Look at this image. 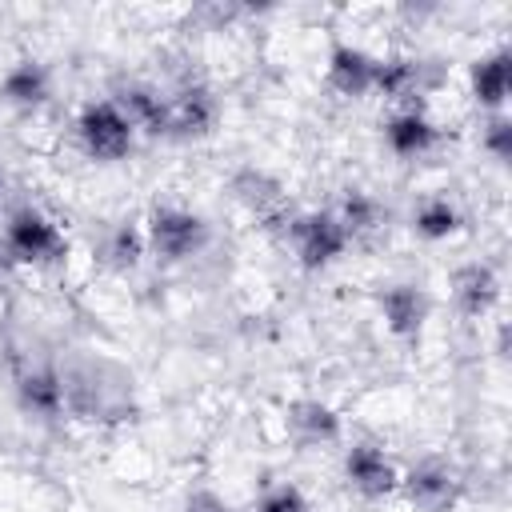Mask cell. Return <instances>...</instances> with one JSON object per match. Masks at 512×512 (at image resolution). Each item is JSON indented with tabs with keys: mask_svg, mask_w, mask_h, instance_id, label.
<instances>
[{
	"mask_svg": "<svg viewBox=\"0 0 512 512\" xmlns=\"http://www.w3.org/2000/svg\"><path fill=\"white\" fill-rule=\"evenodd\" d=\"M60 388H64V416H76L84 424L116 428L136 416V376L116 356L88 348L60 356Z\"/></svg>",
	"mask_w": 512,
	"mask_h": 512,
	"instance_id": "obj_1",
	"label": "cell"
},
{
	"mask_svg": "<svg viewBox=\"0 0 512 512\" xmlns=\"http://www.w3.org/2000/svg\"><path fill=\"white\" fill-rule=\"evenodd\" d=\"M12 392L28 420L56 424L64 416V388H60V360L44 348H20L12 356Z\"/></svg>",
	"mask_w": 512,
	"mask_h": 512,
	"instance_id": "obj_2",
	"label": "cell"
},
{
	"mask_svg": "<svg viewBox=\"0 0 512 512\" xmlns=\"http://www.w3.org/2000/svg\"><path fill=\"white\" fill-rule=\"evenodd\" d=\"M0 252H4L12 264L48 268V264H60V260H64L68 244H64V232L56 228L52 216H44L40 208L24 204V208L8 212L4 232H0Z\"/></svg>",
	"mask_w": 512,
	"mask_h": 512,
	"instance_id": "obj_3",
	"label": "cell"
},
{
	"mask_svg": "<svg viewBox=\"0 0 512 512\" xmlns=\"http://www.w3.org/2000/svg\"><path fill=\"white\" fill-rule=\"evenodd\" d=\"M208 220L200 212H188V208H176V204H156L148 212V224H144V240H148V252L164 264H184L192 260L196 252H204L208 244Z\"/></svg>",
	"mask_w": 512,
	"mask_h": 512,
	"instance_id": "obj_4",
	"label": "cell"
},
{
	"mask_svg": "<svg viewBox=\"0 0 512 512\" xmlns=\"http://www.w3.org/2000/svg\"><path fill=\"white\" fill-rule=\"evenodd\" d=\"M284 240L292 244L296 252V264L304 272H320V268H332L344 252H348V232L344 224L336 220L332 208H312V212H296L284 228Z\"/></svg>",
	"mask_w": 512,
	"mask_h": 512,
	"instance_id": "obj_5",
	"label": "cell"
},
{
	"mask_svg": "<svg viewBox=\"0 0 512 512\" xmlns=\"http://www.w3.org/2000/svg\"><path fill=\"white\" fill-rule=\"evenodd\" d=\"M76 140H80L84 156H92L100 164H116L132 152L136 128L112 100H88L76 112Z\"/></svg>",
	"mask_w": 512,
	"mask_h": 512,
	"instance_id": "obj_6",
	"label": "cell"
},
{
	"mask_svg": "<svg viewBox=\"0 0 512 512\" xmlns=\"http://www.w3.org/2000/svg\"><path fill=\"white\" fill-rule=\"evenodd\" d=\"M400 492L408 496V504L416 512H448V508H456V500L464 492V480L448 460L428 456V460L412 464L400 476Z\"/></svg>",
	"mask_w": 512,
	"mask_h": 512,
	"instance_id": "obj_7",
	"label": "cell"
},
{
	"mask_svg": "<svg viewBox=\"0 0 512 512\" xmlns=\"http://www.w3.org/2000/svg\"><path fill=\"white\" fill-rule=\"evenodd\" d=\"M216 120H220L216 92L200 80L180 84L176 92H168V132H164V140H204V136H212Z\"/></svg>",
	"mask_w": 512,
	"mask_h": 512,
	"instance_id": "obj_8",
	"label": "cell"
},
{
	"mask_svg": "<svg viewBox=\"0 0 512 512\" xmlns=\"http://www.w3.org/2000/svg\"><path fill=\"white\" fill-rule=\"evenodd\" d=\"M232 196H236L264 228H272V232H284L288 220L296 216L292 204H288L284 184H280L272 172H264V168H240V172H232Z\"/></svg>",
	"mask_w": 512,
	"mask_h": 512,
	"instance_id": "obj_9",
	"label": "cell"
},
{
	"mask_svg": "<svg viewBox=\"0 0 512 512\" xmlns=\"http://www.w3.org/2000/svg\"><path fill=\"white\" fill-rule=\"evenodd\" d=\"M344 480H348V488H352L356 496H364V500H384V496H392V492L400 488L396 464H392V460L384 456V448L372 444V440H356V444L344 448Z\"/></svg>",
	"mask_w": 512,
	"mask_h": 512,
	"instance_id": "obj_10",
	"label": "cell"
},
{
	"mask_svg": "<svg viewBox=\"0 0 512 512\" xmlns=\"http://www.w3.org/2000/svg\"><path fill=\"white\" fill-rule=\"evenodd\" d=\"M284 432H288V440H292L296 448L312 452V448H332V444H340L344 424H340V416H336L332 404H324V400H316V396H300V400H292V404L284 408Z\"/></svg>",
	"mask_w": 512,
	"mask_h": 512,
	"instance_id": "obj_11",
	"label": "cell"
},
{
	"mask_svg": "<svg viewBox=\"0 0 512 512\" xmlns=\"http://www.w3.org/2000/svg\"><path fill=\"white\" fill-rule=\"evenodd\" d=\"M428 308L432 304H428V292L420 284L400 280V284H388L380 292V320L396 340H416L424 320H428Z\"/></svg>",
	"mask_w": 512,
	"mask_h": 512,
	"instance_id": "obj_12",
	"label": "cell"
},
{
	"mask_svg": "<svg viewBox=\"0 0 512 512\" xmlns=\"http://www.w3.org/2000/svg\"><path fill=\"white\" fill-rule=\"evenodd\" d=\"M376 60H380V56L364 52L360 44L336 40L332 52H328V88H332L336 96H348V100L368 96L372 84H376Z\"/></svg>",
	"mask_w": 512,
	"mask_h": 512,
	"instance_id": "obj_13",
	"label": "cell"
},
{
	"mask_svg": "<svg viewBox=\"0 0 512 512\" xmlns=\"http://www.w3.org/2000/svg\"><path fill=\"white\" fill-rule=\"evenodd\" d=\"M436 140H440V128H436V124L428 120V112L416 108V104H408V108H400V112H392V116L384 120V144H388V152L400 156V160H420V156H428V152L436 148Z\"/></svg>",
	"mask_w": 512,
	"mask_h": 512,
	"instance_id": "obj_14",
	"label": "cell"
},
{
	"mask_svg": "<svg viewBox=\"0 0 512 512\" xmlns=\"http://www.w3.org/2000/svg\"><path fill=\"white\" fill-rule=\"evenodd\" d=\"M452 300H456V308H460L464 316H472V320L488 316V312L500 304V276H496V268L484 264V260L460 264V268L452 272Z\"/></svg>",
	"mask_w": 512,
	"mask_h": 512,
	"instance_id": "obj_15",
	"label": "cell"
},
{
	"mask_svg": "<svg viewBox=\"0 0 512 512\" xmlns=\"http://www.w3.org/2000/svg\"><path fill=\"white\" fill-rule=\"evenodd\" d=\"M432 84H436L432 60H416V56H384V60H376L372 92H380L388 100H416Z\"/></svg>",
	"mask_w": 512,
	"mask_h": 512,
	"instance_id": "obj_16",
	"label": "cell"
},
{
	"mask_svg": "<svg viewBox=\"0 0 512 512\" xmlns=\"http://www.w3.org/2000/svg\"><path fill=\"white\" fill-rule=\"evenodd\" d=\"M508 84H512V52L508 48H492L468 64V88L484 112H504Z\"/></svg>",
	"mask_w": 512,
	"mask_h": 512,
	"instance_id": "obj_17",
	"label": "cell"
},
{
	"mask_svg": "<svg viewBox=\"0 0 512 512\" xmlns=\"http://www.w3.org/2000/svg\"><path fill=\"white\" fill-rule=\"evenodd\" d=\"M112 104L132 120L136 132H148V136H164L168 132V92L152 88V84H140V80H128Z\"/></svg>",
	"mask_w": 512,
	"mask_h": 512,
	"instance_id": "obj_18",
	"label": "cell"
},
{
	"mask_svg": "<svg viewBox=\"0 0 512 512\" xmlns=\"http://www.w3.org/2000/svg\"><path fill=\"white\" fill-rule=\"evenodd\" d=\"M52 96V72L48 64L40 60H16L4 76H0V100L8 108H20V112H32V108H44Z\"/></svg>",
	"mask_w": 512,
	"mask_h": 512,
	"instance_id": "obj_19",
	"label": "cell"
},
{
	"mask_svg": "<svg viewBox=\"0 0 512 512\" xmlns=\"http://www.w3.org/2000/svg\"><path fill=\"white\" fill-rule=\"evenodd\" d=\"M332 212L344 224L348 240H364V236H376L384 228V204L364 188H344V196Z\"/></svg>",
	"mask_w": 512,
	"mask_h": 512,
	"instance_id": "obj_20",
	"label": "cell"
},
{
	"mask_svg": "<svg viewBox=\"0 0 512 512\" xmlns=\"http://www.w3.org/2000/svg\"><path fill=\"white\" fill-rule=\"evenodd\" d=\"M144 252H148V240L136 220H116L100 240V260L112 272H132L144 260Z\"/></svg>",
	"mask_w": 512,
	"mask_h": 512,
	"instance_id": "obj_21",
	"label": "cell"
},
{
	"mask_svg": "<svg viewBox=\"0 0 512 512\" xmlns=\"http://www.w3.org/2000/svg\"><path fill=\"white\" fill-rule=\"evenodd\" d=\"M460 228H464V212H460L448 196H424V200L416 204V212H412V232H416L420 240H428V244L452 240Z\"/></svg>",
	"mask_w": 512,
	"mask_h": 512,
	"instance_id": "obj_22",
	"label": "cell"
},
{
	"mask_svg": "<svg viewBox=\"0 0 512 512\" xmlns=\"http://www.w3.org/2000/svg\"><path fill=\"white\" fill-rule=\"evenodd\" d=\"M480 148L496 160V164H508L512 160V120L504 112H488L484 128H480Z\"/></svg>",
	"mask_w": 512,
	"mask_h": 512,
	"instance_id": "obj_23",
	"label": "cell"
},
{
	"mask_svg": "<svg viewBox=\"0 0 512 512\" xmlns=\"http://www.w3.org/2000/svg\"><path fill=\"white\" fill-rule=\"evenodd\" d=\"M252 512H312V504L296 484H268Z\"/></svg>",
	"mask_w": 512,
	"mask_h": 512,
	"instance_id": "obj_24",
	"label": "cell"
},
{
	"mask_svg": "<svg viewBox=\"0 0 512 512\" xmlns=\"http://www.w3.org/2000/svg\"><path fill=\"white\" fill-rule=\"evenodd\" d=\"M184 512H236L216 488H192L184 496Z\"/></svg>",
	"mask_w": 512,
	"mask_h": 512,
	"instance_id": "obj_25",
	"label": "cell"
},
{
	"mask_svg": "<svg viewBox=\"0 0 512 512\" xmlns=\"http://www.w3.org/2000/svg\"><path fill=\"white\" fill-rule=\"evenodd\" d=\"M0 192H4V176H0Z\"/></svg>",
	"mask_w": 512,
	"mask_h": 512,
	"instance_id": "obj_26",
	"label": "cell"
}]
</instances>
